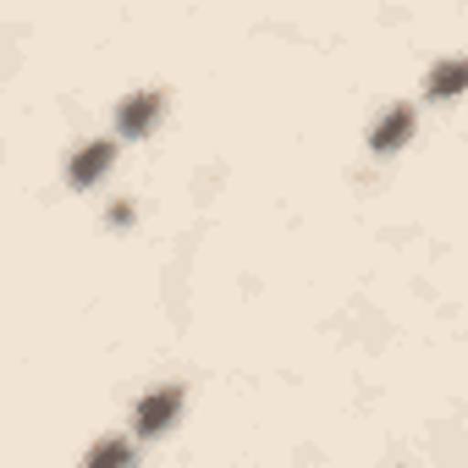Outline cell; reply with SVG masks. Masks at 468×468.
Listing matches in <instances>:
<instances>
[{
    "mask_svg": "<svg viewBox=\"0 0 468 468\" xmlns=\"http://www.w3.org/2000/svg\"><path fill=\"white\" fill-rule=\"evenodd\" d=\"M176 408H182V391H176V386H165V391H149V397L138 402V430H144V435H160V430H171Z\"/></svg>",
    "mask_w": 468,
    "mask_h": 468,
    "instance_id": "1",
    "label": "cell"
},
{
    "mask_svg": "<svg viewBox=\"0 0 468 468\" xmlns=\"http://www.w3.org/2000/svg\"><path fill=\"white\" fill-rule=\"evenodd\" d=\"M105 165H111V144H89V149L72 160V187L100 182V176H105Z\"/></svg>",
    "mask_w": 468,
    "mask_h": 468,
    "instance_id": "3",
    "label": "cell"
},
{
    "mask_svg": "<svg viewBox=\"0 0 468 468\" xmlns=\"http://www.w3.org/2000/svg\"><path fill=\"white\" fill-rule=\"evenodd\" d=\"M457 89H463V67H457V61H446V67H441V78H435V94L446 100V94H457Z\"/></svg>",
    "mask_w": 468,
    "mask_h": 468,
    "instance_id": "6",
    "label": "cell"
},
{
    "mask_svg": "<svg viewBox=\"0 0 468 468\" xmlns=\"http://www.w3.org/2000/svg\"><path fill=\"white\" fill-rule=\"evenodd\" d=\"M154 116H160V94H133L122 111H116V122H122V133H149L154 127Z\"/></svg>",
    "mask_w": 468,
    "mask_h": 468,
    "instance_id": "2",
    "label": "cell"
},
{
    "mask_svg": "<svg viewBox=\"0 0 468 468\" xmlns=\"http://www.w3.org/2000/svg\"><path fill=\"white\" fill-rule=\"evenodd\" d=\"M408 133H413V111H391L375 127V149H397V144H408Z\"/></svg>",
    "mask_w": 468,
    "mask_h": 468,
    "instance_id": "4",
    "label": "cell"
},
{
    "mask_svg": "<svg viewBox=\"0 0 468 468\" xmlns=\"http://www.w3.org/2000/svg\"><path fill=\"white\" fill-rule=\"evenodd\" d=\"M127 457H133V452H127V441H100V446L89 452V463H94V468H105V463H127Z\"/></svg>",
    "mask_w": 468,
    "mask_h": 468,
    "instance_id": "5",
    "label": "cell"
}]
</instances>
